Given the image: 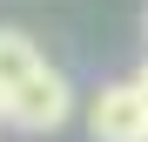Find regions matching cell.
I'll return each instance as SVG.
<instances>
[{
	"label": "cell",
	"mask_w": 148,
	"mask_h": 142,
	"mask_svg": "<svg viewBox=\"0 0 148 142\" xmlns=\"http://www.w3.org/2000/svg\"><path fill=\"white\" fill-rule=\"evenodd\" d=\"M74 115V88H67V75H54V68H34L27 81H20L14 95H7V122L14 129H34V135H47V129H61Z\"/></svg>",
	"instance_id": "obj_1"
},
{
	"label": "cell",
	"mask_w": 148,
	"mask_h": 142,
	"mask_svg": "<svg viewBox=\"0 0 148 142\" xmlns=\"http://www.w3.org/2000/svg\"><path fill=\"white\" fill-rule=\"evenodd\" d=\"M88 129L94 142H148V95L135 81H108L88 102Z\"/></svg>",
	"instance_id": "obj_2"
},
{
	"label": "cell",
	"mask_w": 148,
	"mask_h": 142,
	"mask_svg": "<svg viewBox=\"0 0 148 142\" xmlns=\"http://www.w3.org/2000/svg\"><path fill=\"white\" fill-rule=\"evenodd\" d=\"M34 68H40V47L20 34V27H0V102H7V95L27 81Z\"/></svg>",
	"instance_id": "obj_3"
},
{
	"label": "cell",
	"mask_w": 148,
	"mask_h": 142,
	"mask_svg": "<svg viewBox=\"0 0 148 142\" xmlns=\"http://www.w3.org/2000/svg\"><path fill=\"white\" fill-rule=\"evenodd\" d=\"M141 34H148V14H141Z\"/></svg>",
	"instance_id": "obj_4"
}]
</instances>
